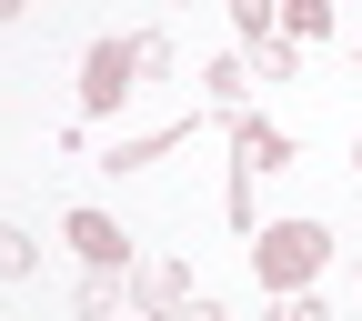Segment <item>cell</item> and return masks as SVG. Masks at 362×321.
<instances>
[{"label": "cell", "mask_w": 362, "mask_h": 321, "mask_svg": "<svg viewBox=\"0 0 362 321\" xmlns=\"http://www.w3.org/2000/svg\"><path fill=\"white\" fill-rule=\"evenodd\" d=\"M322 261H332V231H322V221H262V231H252V281H262L272 301L312 291Z\"/></svg>", "instance_id": "cell-1"}, {"label": "cell", "mask_w": 362, "mask_h": 321, "mask_svg": "<svg viewBox=\"0 0 362 321\" xmlns=\"http://www.w3.org/2000/svg\"><path fill=\"white\" fill-rule=\"evenodd\" d=\"M161 61L171 51H161L151 30L141 40H90V51H81V121H111L131 90H141V71H161Z\"/></svg>", "instance_id": "cell-2"}, {"label": "cell", "mask_w": 362, "mask_h": 321, "mask_svg": "<svg viewBox=\"0 0 362 321\" xmlns=\"http://www.w3.org/2000/svg\"><path fill=\"white\" fill-rule=\"evenodd\" d=\"M292 161H302V151H292L282 121L232 111V231H262V221H252V181H262V171H292Z\"/></svg>", "instance_id": "cell-3"}, {"label": "cell", "mask_w": 362, "mask_h": 321, "mask_svg": "<svg viewBox=\"0 0 362 321\" xmlns=\"http://www.w3.org/2000/svg\"><path fill=\"white\" fill-rule=\"evenodd\" d=\"M61 241H71L90 271H131V231H121L111 211H71V221H61Z\"/></svg>", "instance_id": "cell-4"}, {"label": "cell", "mask_w": 362, "mask_h": 321, "mask_svg": "<svg viewBox=\"0 0 362 321\" xmlns=\"http://www.w3.org/2000/svg\"><path fill=\"white\" fill-rule=\"evenodd\" d=\"M192 131H202V121H171V131H131V141H111V161H101V171H151V161H171L181 141H192Z\"/></svg>", "instance_id": "cell-5"}, {"label": "cell", "mask_w": 362, "mask_h": 321, "mask_svg": "<svg viewBox=\"0 0 362 321\" xmlns=\"http://www.w3.org/2000/svg\"><path fill=\"white\" fill-rule=\"evenodd\" d=\"M181 291H192V271H181V261H131V311H161V301H181Z\"/></svg>", "instance_id": "cell-6"}, {"label": "cell", "mask_w": 362, "mask_h": 321, "mask_svg": "<svg viewBox=\"0 0 362 321\" xmlns=\"http://www.w3.org/2000/svg\"><path fill=\"white\" fill-rule=\"evenodd\" d=\"M242 61H252V80H302V40H292V30H272V40H252Z\"/></svg>", "instance_id": "cell-7"}, {"label": "cell", "mask_w": 362, "mask_h": 321, "mask_svg": "<svg viewBox=\"0 0 362 321\" xmlns=\"http://www.w3.org/2000/svg\"><path fill=\"white\" fill-rule=\"evenodd\" d=\"M221 11H232L242 51H252V40H272V30H282V0H221Z\"/></svg>", "instance_id": "cell-8"}, {"label": "cell", "mask_w": 362, "mask_h": 321, "mask_svg": "<svg viewBox=\"0 0 362 321\" xmlns=\"http://www.w3.org/2000/svg\"><path fill=\"white\" fill-rule=\"evenodd\" d=\"M30 271H40V241L21 221H0V281H30Z\"/></svg>", "instance_id": "cell-9"}, {"label": "cell", "mask_w": 362, "mask_h": 321, "mask_svg": "<svg viewBox=\"0 0 362 321\" xmlns=\"http://www.w3.org/2000/svg\"><path fill=\"white\" fill-rule=\"evenodd\" d=\"M202 90H211L221 111H242V90H252V61H211V71H202Z\"/></svg>", "instance_id": "cell-10"}, {"label": "cell", "mask_w": 362, "mask_h": 321, "mask_svg": "<svg viewBox=\"0 0 362 321\" xmlns=\"http://www.w3.org/2000/svg\"><path fill=\"white\" fill-rule=\"evenodd\" d=\"M282 30H292V40H322V30H332V0H282Z\"/></svg>", "instance_id": "cell-11"}, {"label": "cell", "mask_w": 362, "mask_h": 321, "mask_svg": "<svg viewBox=\"0 0 362 321\" xmlns=\"http://www.w3.org/2000/svg\"><path fill=\"white\" fill-rule=\"evenodd\" d=\"M151 321H221V301H211V291H181V301H161Z\"/></svg>", "instance_id": "cell-12"}, {"label": "cell", "mask_w": 362, "mask_h": 321, "mask_svg": "<svg viewBox=\"0 0 362 321\" xmlns=\"http://www.w3.org/2000/svg\"><path fill=\"white\" fill-rule=\"evenodd\" d=\"M282 321H332V301H312V291H292V301H282Z\"/></svg>", "instance_id": "cell-13"}, {"label": "cell", "mask_w": 362, "mask_h": 321, "mask_svg": "<svg viewBox=\"0 0 362 321\" xmlns=\"http://www.w3.org/2000/svg\"><path fill=\"white\" fill-rule=\"evenodd\" d=\"M21 11H30V0H0V20H21Z\"/></svg>", "instance_id": "cell-14"}, {"label": "cell", "mask_w": 362, "mask_h": 321, "mask_svg": "<svg viewBox=\"0 0 362 321\" xmlns=\"http://www.w3.org/2000/svg\"><path fill=\"white\" fill-rule=\"evenodd\" d=\"M352 161H362V141H352Z\"/></svg>", "instance_id": "cell-15"}]
</instances>
